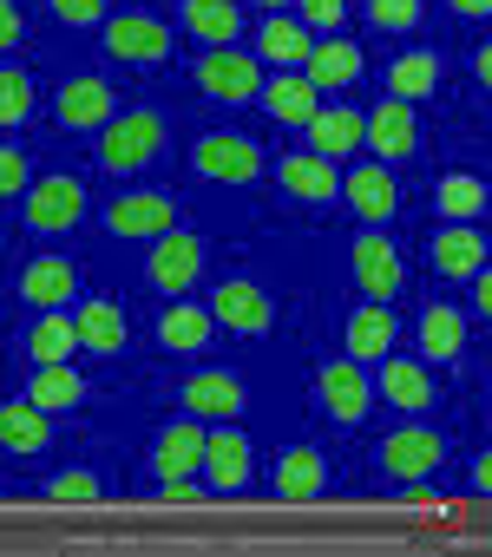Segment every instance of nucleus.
Returning <instances> with one entry per match:
<instances>
[{
    "mask_svg": "<svg viewBox=\"0 0 492 557\" xmlns=\"http://www.w3.org/2000/svg\"><path fill=\"white\" fill-rule=\"evenodd\" d=\"M316 394H322V407H329V420L335 426H361L368 413H374V374L361 368V361H329L322 374H316Z\"/></svg>",
    "mask_w": 492,
    "mask_h": 557,
    "instance_id": "20e7f679",
    "label": "nucleus"
},
{
    "mask_svg": "<svg viewBox=\"0 0 492 557\" xmlns=\"http://www.w3.org/2000/svg\"><path fill=\"white\" fill-rule=\"evenodd\" d=\"M106 230H112V236H125V243H158L164 230H177V197H164V190H132V197H112Z\"/></svg>",
    "mask_w": 492,
    "mask_h": 557,
    "instance_id": "0eeeda50",
    "label": "nucleus"
},
{
    "mask_svg": "<svg viewBox=\"0 0 492 557\" xmlns=\"http://www.w3.org/2000/svg\"><path fill=\"white\" fill-rule=\"evenodd\" d=\"M99 492H106V485H99L93 472H73V466H66V472H53V485H47V498H53V505H93Z\"/></svg>",
    "mask_w": 492,
    "mask_h": 557,
    "instance_id": "58836bf2",
    "label": "nucleus"
},
{
    "mask_svg": "<svg viewBox=\"0 0 492 557\" xmlns=\"http://www.w3.org/2000/svg\"><path fill=\"white\" fill-rule=\"evenodd\" d=\"M257 53H263L270 66H283V73H296V66H309V53H316V40H309V27H303V21H290V14H270V21L257 27Z\"/></svg>",
    "mask_w": 492,
    "mask_h": 557,
    "instance_id": "c85d7f7f",
    "label": "nucleus"
},
{
    "mask_svg": "<svg viewBox=\"0 0 492 557\" xmlns=\"http://www.w3.org/2000/svg\"><path fill=\"white\" fill-rule=\"evenodd\" d=\"M472 73H479V86H492V40H485V47L472 53Z\"/></svg>",
    "mask_w": 492,
    "mask_h": 557,
    "instance_id": "de8ad7c7",
    "label": "nucleus"
},
{
    "mask_svg": "<svg viewBox=\"0 0 492 557\" xmlns=\"http://www.w3.org/2000/svg\"><path fill=\"white\" fill-rule=\"evenodd\" d=\"M329 492V459L316 453V446H290L283 459H276V498L283 505H309V498H322Z\"/></svg>",
    "mask_w": 492,
    "mask_h": 557,
    "instance_id": "b1692460",
    "label": "nucleus"
},
{
    "mask_svg": "<svg viewBox=\"0 0 492 557\" xmlns=\"http://www.w3.org/2000/svg\"><path fill=\"white\" fill-rule=\"evenodd\" d=\"M342 197H348V210H355L368 230H381V223L401 210V184L388 177V164H355V171L342 177Z\"/></svg>",
    "mask_w": 492,
    "mask_h": 557,
    "instance_id": "f3484780",
    "label": "nucleus"
},
{
    "mask_svg": "<svg viewBox=\"0 0 492 557\" xmlns=\"http://www.w3.org/2000/svg\"><path fill=\"white\" fill-rule=\"evenodd\" d=\"M210 335H217V315L197 309V302H171V309L158 315V342H164L171 355H197V348H210Z\"/></svg>",
    "mask_w": 492,
    "mask_h": 557,
    "instance_id": "2f4dec72",
    "label": "nucleus"
},
{
    "mask_svg": "<svg viewBox=\"0 0 492 557\" xmlns=\"http://www.w3.org/2000/svg\"><path fill=\"white\" fill-rule=\"evenodd\" d=\"M27 40V14H21V0H0V53H14Z\"/></svg>",
    "mask_w": 492,
    "mask_h": 557,
    "instance_id": "37998d69",
    "label": "nucleus"
},
{
    "mask_svg": "<svg viewBox=\"0 0 492 557\" xmlns=\"http://www.w3.org/2000/svg\"><path fill=\"white\" fill-rule=\"evenodd\" d=\"M177 407L197 413V420H236V407H243V381H236L230 368H204V374H190V381L177 387Z\"/></svg>",
    "mask_w": 492,
    "mask_h": 557,
    "instance_id": "412c9836",
    "label": "nucleus"
},
{
    "mask_svg": "<svg viewBox=\"0 0 492 557\" xmlns=\"http://www.w3.org/2000/svg\"><path fill=\"white\" fill-rule=\"evenodd\" d=\"M73 348H79V322H73L66 309H40V322L27 329V361H34V368L73 361Z\"/></svg>",
    "mask_w": 492,
    "mask_h": 557,
    "instance_id": "473e14b6",
    "label": "nucleus"
},
{
    "mask_svg": "<svg viewBox=\"0 0 492 557\" xmlns=\"http://www.w3.org/2000/svg\"><path fill=\"white\" fill-rule=\"evenodd\" d=\"M427 262H433V275H446V283H472V275L492 262V243H485L479 223H446V230L427 236Z\"/></svg>",
    "mask_w": 492,
    "mask_h": 557,
    "instance_id": "423d86ee",
    "label": "nucleus"
},
{
    "mask_svg": "<svg viewBox=\"0 0 492 557\" xmlns=\"http://www.w3.org/2000/svg\"><path fill=\"white\" fill-rule=\"evenodd\" d=\"M485 400H492V387H485Z\"/></svg>",
    "mask_w": 492,
    "mask_h": 557,
    "instance_id": "603ef678",
    "label": "nucleus"
},
{
    "mask_svg": "<svg viewBox=\"0 0 492 557\" xmlns=\"http://www.w3.org/2000/svg\"><path fill=\"white\" fill-rule=\"evenodd\" d=\"M361 145H368V112L335 106V112H316V119H309V151L348 158V151H361Z\"/></svg>",
    "mask_w": 492,
    "mask_h": 557,
    "instance_id": "a878e982",
    "label": "nucleus"
},
{
    "mask_svg": "<svg viewBox=\"0 0 492 557\" xmlns=\"http://www.w3.org/2000/svg\"><path fill=\"white\" fill-rule=\"evenodd\" d=\"M355 283L368 289V302H394L401 296V283H407V262H401V249L381 236V230H368L361 243H355Z\"/></svg>",
    "mask_w": 492,
    "mask_h": 557,
    "instance_id": "ddd939ff",
    "label": "nucleus"
},
{
    "mask_svg": "<svg viewBox=\"0 0 492 557\" xmlns=\"http://www.w3.org/2000/svg\"><path fill=\"white\" fill-rule=\"evenodd\" d=\"M368 21L381 34H414L420 27V0H368Z\"/></svg>",
    "mask_w": 492,
    "mask_h": 557,
    "instance_id": "4c0bfd02",
    "label": "nucleus"
},
{
    "mask_svg": "<svg viewBox=\"0 0 492 557\" xmlns=\"http://www.w3.org/2000/svg\"><path fill=\"white\" fill-rule=\"evenodd\" d=\"M276 184H283V197H296V203H335V190H342L335 158H322V151H283Z\"/></svg>",
    "mask_w": 492,
    "mask_h": 557,
    "instance_id": "dca6fc26",
    "label": "nucleus"
},
{
    "mask_svg": "<svg viewBox=\"0 0 492 557\" xmlns=\"http://www.w3.org/2000/svg\"><path fill=\"white\" fill-rule=\"evenodd\" d=\"M197 86H204V99H217V106L263 99V60L236 53V47H204V60H197Z\"/></svg>",
    "mask_w": 492,
    "mask_h": 557,
    "instance_id": "f03ea898",
    "label": "nucleus"
},
{
    "mask_svg": "<svg viewBox=\"0 0 492 557\" xmlns=\"http://www.w3.org/2000/svg\"><path fill=\"white\" fill-rule=\"evenodd\" d=\"M47 420L53 413H40L34 400H8V407H0V453H21V459L47 453L53 446V426Z\"/></svg>",
    "mask_w": 492,
    "mask_h": 557,
    "instance_id": "393cba45",
    "label": "nucleus"
},
{
    "mask_svg": "<svg viewBox=\"0 0 492 557\" xmlns=\"http://www.w3.org/2000/svg\"><path fill=\"white\" fill-rule=\"evenodd\" d=\"M342 342H348V361H388L394 342H401V322H394V302H368L342 322Z\"/></svg>",
    "mask_w": 492,
    "mask_h": 557,
    "instance_id": "a211bd4d",
    "label": "nucleus"
},
{
    "mask_svg": "<svg viewBox=\"0 0 492 557\" xmlns=\"http://www.w3.org/2000/svg\"><path fill=\"white\" fill-rule=\"evenodd\" d=\"M472 485H479V492H492V453H479V459H472Z\"/></svg>",
    "mask_w": 492,
    "mask_h": 557,
    "instance_id": "09e8293b",
    "label": "nucleus"
},
{
    "mask_svg": "<svg viewBox=\"0 0 492 557\" xmlns=\"http://www.w3.org/2000/svg\"><path fill=\"white\" fill-rule=\"evenodd\" d=\"M164 119L158 112H119L106 132H99V171L106 177H132V171H145L158 151H164Z\"/></svg>",
    "mask_w": 492,
    "mask_h": 557,
    "instance_id": "f257e3e1",
    "label": "nucleus"
},
{
    "mask_svg": "<svg viewBox=\"0 0 492 557\" xmlns=\"http://www.w3.org/2000/svg\"><path fill=\"white\" fill-rule=\"evenodd\" d=\"M190 164H197V177H210V184H250V177L263 171V151H257L250 138H236V132H210V138H197Z\"/></svg>",
    "mask_w": 492,
    "mask_h": 557,
    "instance_id": "9d476101",
    "label": "nucleus"
},
{
    "mask_svg": "<svg viewBox=\"0 0 492 557\" xmlns=\"http://www.w3.org/2000/svg\"><path fill=\"white\" fill-rule=\"evenodd\" d=\"M296 8H303V27L335 34V27H342V14H348V0H296Z\"/></svg>",
    "mask_w": 492,
    "mask_h": 557,
    "instance_id": "79ce46f5",
    "label": "nucleus"
},
{
    "mask_svg": "<svg viewBox=\"0 0 492 557\" xmlns=\"http://www.w3.org/2000/svg\"><path fill=\"white\" fill-rule=\"evenodd\" d=\"M414 342H420V361H453V355L466 348V322H459V309H446V302L420 309Z\"/></svg>",
    "mask_w": 492,
    "mask_h": 557,
    "instance_id": "72a5a7b5",
    "label": "nucleus"
},
{
    "mask_svg": "<svg viewBox=\"0 0 492 557\" xmlns=\"http://www.w3.org/2000/svg\"><path fill=\"white\" fill-rule=\"evenodd\" d=\"M177 21L204 47H236V34H243V8H230V0H184Z\"/></svg>",
    "mask_w": 492,
    "mask_h": 557,
    "instance_id": "cd10ccee",
    "label": "nucleus"
},
{
    "mask_svg": "<svg viewBox=\"0 0 492 557\" xmlns=\"http://www.w3.org/2000/svg\"><path fill=\"white\" fill-rule=\"evenodd\" d=\"M27 400H34L40 413H73V407L86 400V374H79L73 361H47V368L27 374Z\"/></svg>",
    "mask_w": 492,
    "mask_h": 557,
    "instance_id": "bb28decb",
    "label": "nucleus"
},
{
    "mask_svg": "<svg viewBox=\"0 0 492 557\" xmlns=\"http://www.w3.org/2000/svg\"><path fill=\"white\" fill-rule=\"evenodd\" d=\"M368 151L381 164H407L420 151V125H414V106L407 99H381L368 106Z\"/></svg>",
    "mask_w": 492,
    "mask_h": 557,
    "instance_id": "4468645a",
    "label": "nucleus"
},
{
    "mask_svg": "<svg viewBox=\"0 0 492 557\" xmlns=\"http://www.w3.org/2000/svg\"><path fill=\"white\" fill-rule=\"evenodd\" d=\"M374 394H381L388 407H401V413H427V407L440 400V381L427 374V361H401V355H388L381 374H374Z\"/></svg>",
    "mask_w": 492,
    "mask_h": 557,
    "instance_id": "6ab92c4d",
    "label": "nucleus"
},
{
    "mask_svg": "<svg viewBox=\"0 0 492 557\" xmlns=\"http://www.w3.org/2000/svg\"><path fill=\"white\" fill-rule=\"evenodd\" d=\"M303 73H309L316 86H335V92H342V86H355V79H361V47H355V40H329V47H316V53H309V66H303Z\"/></svg>",
    "mask_w": 492,
    "mask_h": 557,
    "instance_id": "c9c22d12",
    "label": "nucleus"
},
{
    "mask_svg": "<svg viewBox=\"0 0 492 557\" xmlns=\"http://www.w3.org/2000/svg\"><path fill=\"white\" fill-rule=\"evenodd\" d=\"M316 92H322V86H316L309 73H276V79H263V112H270L276 125H303V132H309V119L322 112Z\"/></svg>",
    "mask_w": 492,
    "mask_h": 557,
    "instance_id": "5701e85b",
    "label": "nucleus"
},
{
    "mask_svg": "<svg viewBox=\"0 0 492 557\" xmlns=\"http://www.w3.org/2000/svg\"><path fill=\"white\" fill-rule=\"evenodd\" d=\"M73 322H79V348H93V355H119V348H125V335H132L119 302H86Z\"/></svg>",
    "mask_w": 492,
    "mask_h": 557,
    "instance_id": "f704fd0d",
    "label": "nucleus"
},
{
    "mask_svg": "<svg viewBox=\"0 0 492 557\" xmlns=\"http://www.w3.org/2000/svg\"><path fill=\"white\" fill-rule=\"evenodd\" d=\"M210 315L230 335H270V322H276V309H270V296L257 283H217L210 289Z\"/></svg>",
    "mask_w": 492,
    "mask_h": 557,
    "instance_id": "2eb2a0df",
    "label": "nucleus"
},
{
    "mask_svg": "<svg viewBox=\"0 0 492 557\" xmlns=\"http://www.w3.org/2000/svg\"><path fill=\"white\" fill-rule=\"evenodd\" d=\"M446 8H453L459 21H485V14H492V0H446Z\"/></svg>",
    "mask_w": 492,
    "mask_h": 557,
    "instance_id": "a18cd8bd",
    "label": "nucleus"
},
{
    "mask_svg": "<svg viewBox=\"0 0 492 557\" xmlns=\"http://www.w3.org/2000/svg\"><path fill=\"white\" fill-rule=\"evenodd\" d=\"M433 210H440L446 223H479V216L492 210V184L472 177V171H446L440 190H433Z\"/></svg>",
    "mask_w": 492,
    "mask_h": 557,
    "instance_id": "c756f323",
    "label": "nucleus"
},
{
    "mask_svg": "<svg viewBox=\"0 0 492 557\" xmlns=\"http://www.w3.org/2000/svg\"><path fill=\"white\" fill-rule=\"evenodd\" d=\"M472 309L492 322V269H479V275H472Z\"/></svg>",
    "mask_w": 492,
    "mask_h": 557,
    "instance_id": "c03bdc74",
    "label": "nucleus"
},
{
    "mask_svg": "<svg viewBox=\"0 0 492 557\" xmlns=\"http://www.w3.org/2000/svg\"><path fill=\"white\" fill-rule=\"evenodd\" d=\"M106 53L125 66H158V60H171V27L151 14H119V21H106Z\"/></svg>",
    "mask_w": 492,
    "mask_h": 557,
    "instance_id": "9b49d317",
    "label": "nucleus"
},
{
    "mask_svg": "<svg viewBox=\"0 0 492 557\" xmlns=\"http://www.w3.org/2000/svg\"><path fill=\"white\" fill-rule=\"evenodd\" d=\"M243 8H290V0H243Z\"/></svg>",
    "mask_w": 492,
    "mask_h": 557,
    "instance_id": "3c124183",
    "label": "nucleus"
},
{
    "mask_svg": "<svg viewBox=\"0 0 492 557\" xmlns=\"http://www.w3.org/2000/svg\"><path fill=\"white\" fill-rule=\"evenodd\" d=\"M374 459H381L388 479H433V472L446 466V440H440L433 426H394Z\"/></svg>",
    "mask_w": 492,
    "mask_h": 557,
    "instance_id": "6e6552de",
    "label": "nucleus"
},
{
    "mask_svg": "<svg viewBox=\"0 0 492 557\" xmlns=\"http://www.w3.org/2000/svg\"><path fill=\"white\" fill-rule=\"evenodd\" d=\"M401 498H407V505H440V492H433V485H407Z\"/></svg>",
    "mask_w": 492,
    "mask_h": 557,
    "instance_id": "8fccbe9b",
    "label": "nucleus"
},
{
    "mask_svg": "<svg viewBox=\"0 0 492 557\" xmlns=\"http://www.w3.org/2000/svg\"><path fill=\"white\" fill-rule=\"evenodd\" d=\"M34 119V79L21 73V66H0V125H27Z\"/></svg>",
    "mask_w": 492,
    "mask_h": 557,
    "instance_id": "e433bc0d",
    "label": "nucleus"
},
{
    "mask_svg": "<svg viewBox=\"0 0 492 557\" xmlns=\"http://www.w3.org/2000/svg\"><path fill=\"white\" fill-rule=\"evenodd\" d=\"M79 216H86V184L66 177V171L40 177V184L27 190V210H21V223H27L34 236H66Z\"/></svg>",
    "mask_w": 492,
    "mask_h": 557,
    "instance_id": "7ed1b4c3",
    "label": "nucleus"
},
{
    "mask_svg": "<svg viewBox=\"0 0 492 557\" xmlns=\"http://www.w3.org/2000/svg\"><path fill=\"white\" fill-rule=\"evenodd\" d=\"M14 289H21L27 309H66L79 296V262L73 256H34V262H21Z\"/></svg>",
    "mask_w": 492,
    "mask_h": 557,
    "instance_id": "f8f14e48",
    "label": "nucleus"
},
{
    "mask_svg": "<svg viewBox=\"0 0 492 557\" xmlns=\"http://www.w3.org/2000/svg\"><path fill=\"white\" fill-rule=\"evenodd\" d=\"M53 119H60V132H106L112 119H119V92L106 86V79H66L60 92H53Z\"/></svg>",
    "mask_w": 492,
    "mask_h": 557,
    "instance_id": "1a4fd4ad",
    "label": "nucleus"
},
{
    "mask_svg": "<svg viewBox=\"0 0 492 557\" xmlns=\"http://www.w3.org/2000/svg\"><path fill=\"white\" fill-rule=\"evenodd\" d=\"M27 177H34V158L21 145H0V197H21Z\"/></svg>",
    "mask_w": 492,
    "mask_h": 557,
    "instance_id": "ea45409f",
    "label": "nucleus"
},
{
    "mask_svg": "<svg viewBox=\"0 0 492 557\" xmlns=\"http://www.w3.org/2000/svg\"><path fill=\"white\" fill-rule=\"evenodd\" d=\"M250 472H257V453H250V440H243L236 426H217L204 440V479L217 492H243V485H250Z\"/></svg>",
    "mask_w": 492,
    "mask_h": 557,
    "instance_id": "aec40b11",
    "label": "nucleus"
},
{
    "mask_svg": "<svg viewBox=\"0 0 492 557\" xmlns=\"http://www.w3.org/2000/svg\"><path fill=\"white\" fill-rule=\"evenodd\" d=\"M164 498H171V505H190V498H197V485H190V479H164Z\"/></svg>",
    "mask_w": 492,
    "mask_h": 557,
    "instance_id": "49530a36",
    "label": "nucleus"
},
{
    "mask_svg": "<svg viewBox=\"0 0 492 557\" xmlns=\"http://www.w3.org/2000/svg\"><path fill=\"white\" fill-rule=\"evenodd\" d=\"M60 27H106V0H47Z\"/></svg>",
    "mask_w": 492,
    "mask_h": 557,
    "instance_id": "a19ab883",
    "label": "nucleus"
},
{
    "mask_svg": "<svg viewBox=\"0 0 492 557\" xmlns=\"http://www.w3.org/2000/svg\"><path fill=\"white\" fill-rule=\"evenodd\" d=\"M204 440H210V433H204L197 413L171 420V426L158 433V453H151V459H158V479H197V472H204Z\"/></svg>",
    "mask_w": 492,
    "mask_h": 557,
    "instance_id": "4be33fe9",
    "label": "nucleus"
},
{
    "mask_svg": "<svg viewBox=\"0 0 492 557\" xmlns=\"http://www.w3.org/2000/svg\"><path fill=\"white\" fill-rule=\"evenodd\" d=\"M197 275H204V243H197L190 230H164V236L151 243V256H145V283H151L158 296H184Z\"/></svg>",
    "mask_w": 492,
    "mask_h": 557,
    "instance_id": "39448f33",
    "label": "nucleus"
},
{
    "mask_svg": "<svg viewBox=\"0 0 492 557\" xmlns=\"http://www.w3.org/2000/svg\"><path fill=\"white\" fill-rule=\"evenodd\" d=\"M440 92V53L427 47H407L401 60H388V99H433Z\"/></svg>",
    "mask_w": 492,
    "mask_h": 557,
    "instance_id": "7c9ffc66",
    "label": "nucleus"
}]
</instances>
